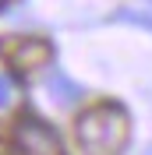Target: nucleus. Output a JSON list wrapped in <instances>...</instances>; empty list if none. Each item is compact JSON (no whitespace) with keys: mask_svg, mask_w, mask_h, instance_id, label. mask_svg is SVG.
I'll use <instances>...</instances> for the list:
<instances>
[{"mask_svg":"<svg viewBox=\"0 0 152 155\" xmlns=\"http://www.w3.org/2000/svg\"><path fill=\"white\" fill-rule=\"evenodd\" d=\"M74 137L85 155H124L131 141V116L120 102H99L78 116Z\"/></svg>","mask_w":152,"mask_h":155,"instance_id":"obj_1","label":"nucleus"},{"mask_svg":"<svg viewBox=\"0 0 152 155\" xmlns=\"http://www.w3.org/2000/svg\"><path fill=\"white\" fill-rule=\"evenodd\" d=\"M14 148L21 155H67L57 130L43 124L39 116H21L14 124Z\"/></svg>","mask_w":152,"mask_h":155,"instance_id":"obj_2","label":"nucleus"},{"mask_svg":"<svg viewBox=\"0 0 152 155\" xmlns=\"http://www.w3.org/2000/svg\"><path fill=\"white\" fill-rule=\"evenodd\" d=\"M11 67L21 74H36V71H50L53 64V42L50 39H18L7 49Z\"/></svg>","mask_w":152,"mask_h":155,"instance_id":"obj_3","label":"nucleus"},{"mask_svg":"<svg viewBox=\"0 0 152 155\" xmlns=\"http://www.w3.org/2000/svg\"><path fill=\"white\" fill-rule=\"evenodd\" d=\"M46 92L50 99L57 102L60 109H71L81 102V85H74L67 74H60V71H46Z\"/></svg>","mask_w":152,"mask_h":155,"instance_id":"obj_4","label":"nucleus"},{"mask_svg":"<svg viewBox=\"0 0 152 155\" xmlns=\"http://www.w3.org/2000/svg\"><path fill=\"white\" fill-rule=\"evenodd\" d=\"M120 21H131V25H142L152 32V0H138V4H127V7L117 11Z\"/></svg>","mask_w":152,"mask_h":155,"instance_id":"obj_5","label":"nucleus"},{"mask_svg":"<svg viewBox=\"0 0 152 155\" xmlns=\"http://www.w3.org/2000/svg\"><path fill=\"white\" fill-rule=\"evenodd\" d=\"M14 102H18V85H14L7 74H0V109L14 106Z\"/></svg>","mask_w":152,"mask_h":155,"instance_id":"obj_6","label":"nucleus"},{"mask_svg":"<svg viewBox=\"0 0 152 155\" xmlns=\"http://www.w3.org/2000/svg\"><path fill=\"white\" fill-rule=\"evenodd\" d=\"M145 155H152V145H149V152H145Z\"/></svg>","mask_w":152,"mask_h":155,"instance_id":"obj_7","label":"nucleus"},{"mask_svg":"<svg viewBox=\"0 0 152 155\" xmlns=\"http://www.w3.org/2000/svg\"><path fill=\"white\" fill-rule=\"evenodd\" d=\"M0 7H4V0H0Z\"/></svg>","mask_w":152,"mask_h":155,"instance_id":"obj_8","label":"nucleus"}]
</instances>
